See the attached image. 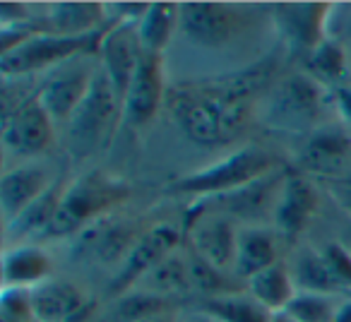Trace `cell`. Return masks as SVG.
Returning <instances> with one entry per match:
<instances>
[{
  "label": "cell",
  "instance_id": "obj_1",
  "mask_svg": "<svg viewBox=\"0 0 351 322\" xmlns=\"http://www.w3.org/2000/svg\"><path fill=\"white\" fill-rule=\"evenodd\" d=\"M166 106L188 140L219 147L239 140L253 121V103L231 101L205 89L200 82L181 84L166 94Z\"/></svg>",
  "mask_w": 351,
  "mask_h": 322
},
{
  "label": "cell",
  "instance_id": "obj_14",
  "mask_svg": "<svg viewBox=\"0 0 351 322\" xmlns=\"http://www.w3.org/2000/svg\"><path fill=\"white\" fill-rule=\"evenodd\" d=\"M269 10L287 44L298 53L308 55L327 39L332 3H274Z\"/></svg>",
  "mask_w": 351,
  "mask_h": 322
},
{
  "label": "cell",
  "instance_id": "obj_17",
  "mask_svg": "<svg viewBox=\"0 0 351 322\" xmlns=\"http://www.w3.org/2000/svg\"><path fill=\"white\" fill-rule=\"evenodd\" d=\"M301 166L327 181L344 178V171L351 166V137L339 127L313 130L301 149Z\"/></svg>",
  "mask_w": 351,
  "mask_h": 322
},
{
  "label": "cell",
  "instance_id": "obj_21",
  "mask_svg": "<svg viewBox=\"0 0 351 322\" xmlns=\"http://www.w3.org/2000/svg\"><path fill=\"white\" fill-rule=\"evenodd\" d=\"M315 207L317 197L311 183L301 173L287 176L282 195H279L277 212H274V229H277V234H282L284 238H296L306 229L311 216L315 214Z\"/></svg>",
  "mask_w": 351,
  "mask_h": 322
},
{
  "label": "cell",
  "instance_id": "obj_27",
  "mask_svg": "<svg viewBox=\"0 0 351 322\" xmlns=\"http://www.w3.org/2000/svg\"><path fill=\"white\" fill-rule=\"evenodd\" d=\"M181 27V3H152L137 25V36L147 53L161 55L173 32Z\"/></svg>",
  "mask_w": 351,
  "mask_h": 322
},
{
  "label": "cell",
  "instance_id": "obj_31",
  "mask_svg": "<svg viewBox=\"0 0 351 322\" xmlns=\"http://www.w3.org/2000/svg\"><path fill=\"white\" fill-rule=\"evenodd\" d=\"M164 310H166L164 298L132 288V291L123 293V296H118L111 303V308H108V312L104 315L101 322H137Z\"/></svg>",
  "mask_w": 351,
  "mask_h": 322
},
{
  "label": "cell",
  "instance_id": "obj_29",
  "mask_svg": "<svg viewBox=\"0 0 351 322\" xmlns=\"http://www.w3.org/2000/svg\"><path fill=\"white\" fill-rule=\"evenodd\" d=\"M291 277L298 291L308 293H325V296H335L337 291H341V282L337 279V274L332 272V267L327 264L325 255L315 253V250H306L296 258L291 267Z\"/></svg>",
  "mask_w": 351,
  "mask_h": 322
},
{
  "label": "cell",
  "instance_id": "obj_13",
  "mask_svg": "<svg viewBox=\"0 0 351 322\" xmlns=\"http://www.w3.org/2000/svg\"><path fill=\"white\" fill-rule=\"evenodd\" d=\"M142 53H145V49H142L140 36H137V25L111 22V27L101 39V46H99V65L106 73L108 82L113 84L121 103L125 99L137 68H140Z\"/></svg>",
  "mask_w": 351,
  "mask_h": 322
},
{
  "label": "cell",
  "instance_id": "obj_4",
  "mask_svg": "<svg viewBox=\"0 0 351 322\" xmlns=\"http://www.w3.org/2000/svg\"><path fill=\"white\" fill-rule=\"evenodd\" d=\"M123 121V103L118 99L113 84L108 82L101 65H97L92 87H89L84 101L75 111L73 121L68 123V147L70 154L77 159L101 151L111 142L118 123Z\"/></svg>",
  "mask_w": 351,
  "mask_h": 322
},
{
  "label": "cell",
  "instance_id": "obj_5",
  "mask_svg": "<svg viewBox=\"0 0 351 322\" xmlns=\"http://www.w3.org/2000/svg\"><path fill=\"white\" fill-rule=\"evenodd\" d=\"M108 27L89 36H58L46 32L27 44L17 46L10 53L0 55V70L5 77H25V75L41 73V70H49L53 65L60 68V65L82 58V55H99V46H101Z\"/></svg>",
  "mask_w": 351,
  "mask_h": 322
},
{
  "label": "cell",
  "instance_id": "obj_33",
  "mask_svg": "<svg viewBox=\"0 0 351 322\" xmlns=\"http://www.w3.org/2000/svg\"><path fill=\"white\" fill-rule=\"evenodd\" d=\"M188 272H191L193 291L205 293L207 298H219V296H231V293H236L231 282L226 279L224 269L212 267L210 262L197 258L195 253H191V258H188Z\"/></svg>",
  "mask_w": 351,
  "mask_h": 322
},
{
  "label": "cell",
  "instance_id": "obj_2",
  "mask_svg": "<svg viewBox=\"0 0 351 322\" xmlns=\"http://www.w3.org/2000/svg\"><path fill=\"white\" fill-rule=\"evenodd\" d=\"M130 197V186L104 171H92L65 186L58 214L49 226L44 238L77 236L89 224L113 214L116 207Z\"/></svg>",
  "mask_w": 351,
  "mask_h": 322
},
{
  "label": "cell",
  "instance_id": "obj_35",
  "mask_svg": "<svg viewBox=\"0 0 351 322\" xmlns=\"http://www.w3.org/2000/svg\"><path fill=\"white\" fill-rule=\"evenodd\" d=\"M322 255H325V260L332 267V272L337 274V279L341 282V286L351 288V255H349V250H346L341 243H330V245H325Z\"/></svg>",
  "mask_w": 351,
  "mask_h": 322
},
{
  "label": "cell",
  "instance_id": "obj_42",
  "mask_svg": "<svg viewBox=\"0 0 351 322\" xmlns=\"http://www.w3.org/2000/svg\"><path fill=\"white\" fill-rule=\"evenodd\" d=\"M186 322H219V320H217V317H212V315H207V312L197 310V312H193V315H188Z\"/></svg>",
  "mask_w": 351,
  "mask_h": 322
},
{
  "label": "cell",
  "instance_id": "obj_38",
  "mask_svg": "<svg viewBox=\"0 0 351 322\" xmlns=\"http://www.w3.org/2000/svg\"><path fill=\"white\" fill-rule=\"evenodd\" d=\"M330 186V193L341 207L344 212L351 216V176H344V178H335V181H327Z\"/></svg>",
  "mask_w": 351,
  "mask_h": 322
},
{
  "label": "cell",
  "instance_id": "obj_28",
  "mask_svg": "<svg viewBox=\"0 0 351 322\" xmlns=\"http://www.w3.org/2000/svg\"><path fill=\"white\" fill-rule=\"evenodd\" d=\"M135 288L137 291L152 293V296H159L164 301H169L171 296H181V293L193 291L191 272H188V258H183L178 253H171L164 262H159L152 272H147L137 282Z\"/></svg>",
  "mask_w": 351,
  "mask_h": 322
},
{
  "label": "cell",
  "instance_id": "obj_30",
  "mask_svg": "<svg viewBox=\"0 0 351 322\" xmlns=\"http://www.w3.org/2000/svg\"><path fill=\"white\" fill-rule=\"evenodd\" d=\"M200 310L217 317L219 322H272L274 317L258 301H253L250 296H243V293L207 298V303Z\"/></svg>",
  "mask_w": 351,
  "mask_h": 322
},
{
  "label": "cell",
  "instance_id": "obj_11",
  "mask_svg": "<svg viewBox=\"0 0 351 322\" xmlns=\"http://www.w3.org/2000/svg\"><path fill=\"white\" fill-rule=\"evenodd\" d=\"M181 34L202 49H221L241 32V15L229 3H181Z\"/></svg>",
  "mask_w": 351,
  "mask_h": 322
},
{
  "label": "cell",
  "instance_id": "obj_3",
  "mask_svg": "<svg viewBox=\"0 0 351 322\" xmlns=\"http://www.w3.org/2000/svg\"><path fill=\"white\" fill-rule=\"evenodd\" d=\"M274 171H282V164H279L277 156L265 151L263 147L250 145L231 151L229 156L191 173V176L178 178L176 183H171V193L193 195L202 200V197H215L239 190V188L269 176Z\"/></svg>",
  "mask_w": 351,
  "mask_h": 322
},
{
  "label": "cell",
  "instance_id": "obj_10",
  "mask_svg": "<svg viewBox=\"0 0 351 322\" xmlns=\"http://www.w3.org/2000/svg\"><path fill=\"white\" fill-rule=\"evenodd\" d=\"M56 123L34 97L17 103L3 121V145L20 156L44 154L56 142Z\"/></svg>",
  "mask_w": 351,
  "mask_h": 322
},
{
  "label": "cell",
  "instance_id": "obj_36",
  "mask_svg": "<svg viewBox=\"0 0 351 322\" xmlns=\"http://www.w3.org/2000/svg\"><path fill=\"white\" fill-rule=\"evenodd\" d=\"M327 36L341 41V44H351V3L349 5H332Z\"/></svg>",
  "mask_w": 351,
  "mask_h": 322
},
{
  "label": "cell",
  "instance_id": "obj_8",
  "mask_svg": "<svg viewBox=\"0 0 351 322\" xmlns=\"http://www.w3.org/2000/svg\"><path fill=\"white\" fill-rule=\"evenodd\" d=\"M287 176H289L287 171H274L269 176L258 178V181L239 188V190H231L215 197H202V200L195 202V207H217V210L193 212V214H219L226 216V219H241V221H258L263 216H267L269 212L274 216Z\"/></svg>",
  "mask_w": 351,
  "mask_h": 322
},
{
  "label": "cell",
  "instance_id": "obj_26",
  "mask_svg": "<svg viewBox=\"0 0 351 322\" xmlns=\"http://www.w3.org/2000/svg\"><path fill=\"white\" fill-rule=\"evenodd\" d=\"M65 188L56 183L49 193L39 197L34 205H29L17 219H12L8 226V238L25 240V238H44L49 226L53 224L56 214H58L60 200H63Z\"/></svg>",
  "mask_w": 351,
  "mask_h": 322
},
{
  "label": "cell",
  "instance_id": "obj_39",
  "mask_svg": "<svg viewBox=\"0 0 351 322\" xmlns=\"http://www.w3.org/2000/svg\"><path fill=\"white\" fill-rule=\"evenodd\" d=\"M335 103H337V108H339V113L349 121V125H351V87L344 84V87L335 89Z\"/></svg>",
  "mask_w": 351,
  "mask_h": 322
},
{
  "label": "cell",
  "instance_id": "obj_25",
  "mask_svg": "<svg viewBox=\"0 0 351 322\" xmlns=\"http://www.w3.org/2000/svg\"><path fill=\"white\" fill-rule=\"evenodd\" d=\"M298 293L296 284H293L291 269H287L282 262L272 264V267L263 269L260 274L248 279V296L258 301L265 310L272 315L284 312V308L291 303V298Z\"/></svg>",
  "mask_w": 351,
  "mask_h": 322
},
{
  "label": "cell",
  "instance_id": "obj_44",
  "mask_svg": "<svg viewBox=\"0 0 351 322\" xmlns=\"http://www.w3.org/2000/svg\"><path fill=\"white\" fill-rule=\"evenodd\" d=\"M341 245H344V248L349 250V255H351V234H349V238H346V240H344V243H341Z\"/></svg>",
  "mask_w": 351,
  "mask_h": 322
},
{
  "label": "cell",
  "instance_id": "obj_40",
  "mask_svg": "<svg viewBox=\"0 0 351 322\" xmlns=\"http://www.w3.org/2000/svg\"><path fill=\"white\" fill-rule=\"evenodd\" d=\"M335 322H351V298L349 301H341L339 306H337Z\"/></svg>",
  "mask_w": 351,
  "mask_h": 322
},
{
  "label": "cell",
  "instance_id": "obj_9",
  "mask_svg": "<svg viewBox=\"0 0 351 322\" xmlns=\"http://www.w3.org/2000/svg\"><path fill=\"white\" fill-rule=\"evenodd\" d=\"M137 236L140 234H137L135 224L116 214H108L75 236L73 258L82 260V262L118 264L121 267V262L135 245Z\"/></svg>",
  "mask_w": 351,
  "mask_h": 322
},
{
  "label": "cell",
  "instance_id": "obj_19",
  "mask_svg": "<svg viewBox=\"0 0 351 322\" xmlns=\"http://www.w3.org/2000/svg\"><path fill=\"white\" fill-rule=\"evenodd\" d=\"M56 181L41 166H17L0 178V210L3 219L10 224L29 205H34L44 193H49Z\"/></svg>",
  "mask_w": 351,
  "mask_h": 322
},
{
  "label": "cell",
  "instance_id": "obj_45",
  "mask_svg": "<svg viewBox=\"0 0 351 322\" xmlns=\"http://www.w3.org/2000/svg\"><path fill=\"white\" fill-rule=\"evenodd\" d=\"M346 87H351V75H349V82H346Z\"/></svg>",
  "mask_w": 351,
  "mask_h": 322
},
{
  "label": "cell",
  "instance_id": "obj_34",
  "mask_svg": "<svg viewBox=\"0 0 351 322\" xmlns=\"http://www.w3.org/2000/svg\"><path fill=\"white\" fill-rule=\"evenodd\" d=\"M0 322H39L32 308L27 288H3L0 296Z\"/></svg>",
  "mask_w": 351,
  "mask_h": 322
},
{
  "label": "cell",
  "instance_id": "obj_37",
  "mask_svg": "<svg viewBox=\"0 0 351 322\" xmlns=\"http://www.w3.org/2000/svg\"><path fill=\"white\" fill-rule=\"evenodd\" d=\"M36 17L29 12L27 3H3L0 5V29H10V27H22L34 22Z\"/></svg>",
  "mask_w": 351,
  "mask_h": 322
},
{
  "label": "cell",
  "instance_id": "obj_22",
  "mask_svg": "<svg viewBox=\"0 0 351 322\" xmlns=\"http://www.w3.org/2000/svg\"><path fill=\"white\" fill-rule=\"evenodd\" d=\"M53 262L36 245H17L3 258V284L5 288H27L32 291L39 284L49 282Z\"/></svg>",
  "mask_w": 351,
  "mask_h": 322
},
{
  "label": "cell",
  "instance_id": "obj_32",
  "mask_svg": "<svg viewBox=\"0 0 351 322\" xmlns=\"http://www.w3.org/2000/svg\"><path fill=\"white\" fill-rule=\"evenodd\" d=\"M337 306L339 303L335 301V296L298 291L284 308V315L293 322H335Z\"/></svg>",
  "mask_w": 351,
  "mask_h": 322
},
{
  "label": "cell",
  "instance_id": "obj_24",
  "mask_svg": "<svg viewBox=\"0 0 351 322\" xmlns=\"http://www.w3.org/2000/svg\"><path fill=\"white\" fill-rule=\"evenodd\" d=\"M277 236L267 229H245L239 231L236 260L231 272L241 279H250L263 269L277 264Z\"/></svg>",
  "mask_w": 351,
  "mask_h": 322
},
{
  "label": "cell",
  "instance_id": "obj_23",
  "mask_svg": "<svg viewBox=\"0 0 351 322\" xmlns=\"http://www.w3.org/2000/svg\"><path fill=\"white\" fill-rule=\"evenodd\" d=\"M303 68L311 79H315L320 87H344L341 82H349L351 60L344 44L327 36L322 44H317L308 55H303Z\"/></svg>",
  "mask_w": 351,
  "mask_h": 322
},
{
  "label": "cell",
  "instance_id": "obj_43",
  "mask_svg": "<svg viewBox=\"0 0 351 322\" xmlns=\"http://www.w3.org/2000/svg\"><path fill=\"white\" fill-rule=\"evenodd\" d=\"M272 322H293V320H289V317L284 315V312H277V315L272 317Z\"/></svg>",
  "mask_w": 351,
  "mask_h": 322
},
{
  "label": "cell",
  "instance_id": "obj_6",
  "mask_svg": "<svg viewBox=\"0 0 351 322\" xmlns=\"http://www.w3.org/2000/svg\"><path fill=\"white\" fill-rule=\"evenodd\" d=\"M320 84L306 73L287 75L269 92L265 121L269 127L282 132H313L322 113Z\"/></svg>",
  "mask_w": 351,
  "mask_h": 322
},
{
  "label": "cell",
  "instance_id": "obj_41",
  "mask_svg": "<svg viewBox=\"0 0 351 322\" xmlns=\"http://www.w3.org/2000/svg\"><path fill=\"white\" fill-rule=\"evenodd\" d=\"M137 322H176V317L171 315L169 310H164V312H156V315H149V317H145V320H137Z\"/></svg>",
  "mask_w": 351,
  "mask_h": 322
},
{
  "label": "cell",
  "instance_id": "obj_18",
  "mask_svg": "<svg viewBox=\"0 0 351 322\" xmlns=\"http://www.w3.org/2000/svg\"><path fill=\"white\" fill-rule=\"evenodd\" d=\"M39 322H82L89 312V298L82 288L63 279H49L29 291Z\"/></svg>",
  "mask_w": 351,
  "mask_h": 322
},
{
  "label": "cell",
  "instance_id": "obj_20",
  "mask_svg": "<svg viewBox=\"0 0 351 322\" xmlns=\"http://www.w3.org/2000/svg\"><path fill=\"white\" fill-rule=\"evenodd\" d=\"M44 22L51 34L89 36L111 25V17L106 15V3L73 0V3H51Z\"/></svg>",
  "mask_w": 351,
  "mask_h": 322
},
{
  "label": "cell",
  "instance_id": "obj_12",
  "mask_svg": "<svg viewBox=\"0 0 351 322\" xmlns=\"http://www.w3.org/2000/svg\"><path fill=\"white\" fill-rule=\"evenodd\" d=\"M97 68L92 65H84L80 58L70 60V63L60 65L58 73L51 75L41 89L36 92V99L41 101V106L46 108L51 118H53L56 125H65L73 121L75 111L80 108V103L84 101L89 87H92V79Z\"/></svg>",
  "mask_w": 351,
  "mask_h": 322
},
{
  "label": "cell",
  "instance_id": "obj_16",
  "mask_svg": "<svg viewBox=\"0 0 351 322\" xmlns=\"http://www.w3.org/2000/svg\"><path fill=\"white\" fill-rule=\"evenodd\" d=\"M188 236L193 253L217 269H234L239 231L231 219L219 214H193L188 216Z\"/></svg>",
  "mask_w": 351,
  "mask_h": 322
},
{
  "label": "cell",
  "instance_id": "obj_7",
  "mask_svg": "<svg viewBox=\"0 0 351 322\" xmlns=\"http://www.w3.org/2000/svg\"><path fill=\"white\" fill-rule=\"evenodd\" d=\"M178 243H181V231L173 224H154L147 231H142L137 236L135 245L130 248V253H128V258L123 260L121 267L113 274L111 284H108V296L118 298L123 293L132 291L147 272H152L171 253H176Z\"/></svg>",
  "mask_w": 351,
  "mask_h": 322
},
{
  "label": "cell",
  "instance_id": "obj_15",
  "mask_svg": "<svg viewBox=\"0 0 351 322\" xmlns=\"http://www.w3.org/2000/svg\"><path fill=\"white\" fill-rule=\"evenodd\" d=\"M164 99V60H161V55L145 51L140 68L128 87L125 99H123V121L128 125H145L156 116Z\"/></svg>",
  "mask_w": 351,
  "mask_h": 322
}]
</instances>
